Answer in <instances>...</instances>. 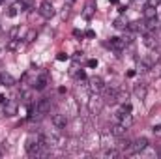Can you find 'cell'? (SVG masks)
I'll return each instance as SVG.
<instances>
[{"instance_id": "6da1fadb", "label": "cell", "mask_w": 161, "mask_h": 159, "mask_svg": "<svg viewBox=\"0 0 161 159\" xmlns=\"http://www.w3.org/2000/svg\"><path fill=\"white\" fill-rule=\"evenodd\" d=\"M148 144H150V142H148V139H146V137H139V139L131 140V146H129L127 154H141Z\"/></svg>"}, {"instance_id": "7a4b0ae2", "label": "cell", "mask_w": 161, "mask_h": 159, "mask_svg": "<svg viewBox=\"0 0 161 159\" xmlns=\"http://www.w3.org/2000/svg\"><path fill=\"white\" fill-rule=\"evenodd\" d=\"M49 111H51V99L43 97V99H40V101L36 103V114H38V116H43V114H47Z\"/></svg>"}, {"instance_id": "3957f363", "label": "cell", "mask_w": 161, "mask_h": 159, "mask_svg": "<svg viewBox=\"0 0 161 159\" xmlns=\"http://www.w3.org/2000/svg\"><path fill=\"white\" fill-rule=\"evenodd\" d=\"M88 82H90V90H92L94 94H99V92L105 90V84H103V79H101V77H90Z\"/></svg>"}, {"instance_id": "277c9868", "label": "cell", "mask_w": 161, "mask_h": 159, "mask_svg": "<svg viewBox=\"0 0 161 159\" xmlns=\"http://www.w3.org/2000/svg\"><path fill=\"white\" fill-rule=\"evenodd\" d=\"M40 15L43 17V19H51L53 15H54V8H53V4L51 2H41V6H40Z\"/></svg>"}, {"instance_id": "5b68a950", "label": "cell", "mask_w": 161, "mask_h": 159, "mask_svg": "<svg viewBox=\"0 0 161 159\" xmlns=\"http://www.w3.org/2000/svg\"><path fill=\"white\" fill-rule=\"evenodd\" d=\"M103 105H105V101H103V99H101V97H99V96L96 94V96H94V97L90 99V103H88V109H90L92 112H99Z\"/></svg>"}, {"instance_id": "8992f818", "label": "cell", "mask_w": 161, "mask_h": 159, "mask_svg": "<svg viewBox=\"0 0 161 159\" xmlns=\"http://www.w3.org/2000/svg\"><path fill=\"white\" fill-rule=\"evenodd\" d=\"M53 125L56 127V129H66V125H68V118H66V114H53Z\"/></svg>"}, {"instance_id": "52a82bcc", "label": "cell", "mask_w": 161, "mask_h": 159, "mask_svg": "<svg viewBox=\"0 0 161 159\" xmlns=\"http://www.w3.org/2000/svg\"><path fill=\"white\" fill-rule=\"evenodd\" d=\"M105 103H109V105H114V103H118L116 101V88H105V99H103Z\"/></svg>"}, {"instance_id": "ba28073f", "label": "cell", "mask_w": 161, "mask_h": 159, "mask_svg": "<svg viewBox=\"0 0 161 159\" xmlns=\"http://www.w3.org/2000/svg\"><path fill=\"white\" fill-rule=\"evenodd\" d=\"M23 9H25V6H23V4H21V0H19L17 4H13V6H9V8H8L6 17H15V15H17L19 11H23Z\"/></svg>"}, {"instance_id": "9c48e42d", "label": "cell", "mask_w": 161, "mask_h": 159, "mask_svg": "<svg viewBox=\"0 0 161 159\" xmlns=\"http://www.w3.org/2000/svg\"><path fill=\"white\" fill-rule=\"evenodd\" d=\"M125 131H127V129L122 125L120 122H114V123H113V127H111V133H113L114 137H124V135H125Z\"/></svg>"}, {"instance_id": "30bf717a", "label": "cell", "mask_w": 161, "mask_h": 159, "mask_svg": "<svg viewBox=\"0 0 161 159\" xmlns=\"http://www.w3.org/2000/svg\"><path fill=\"white\" fill-rule=\"evenodd\" d=\"M47 82H49V77H47V73H41L40 77L34 80V88H36V90H43V88L47 86Z\"/></svg>"}, {"instance_id": "8fae6325", "label": "cell", "mask_w": 161, "mask_h": 159, "mask_svg": "<svg viewBox=\"0 0 161 159\" xmlns=\"http://www.w3.org/2000/svg\"><path fill=\"white\" fill-rule=\"evenodd\" d=\"M109 45H111V49H114L116 52H120L122 49L125 47V43H124V40H122V38H111Z\"/></svg>"}, {"instance_id": "7c38bea8", "label": "cell", "mask_w": 161, "mask_h": 159, "mask_svg": "<svg viewBox=\"0 0 161 159\" xmlns=\"http://www.w3.org/2000/svg\"><path fill=\"white\" fill-rule=\"evenodd\" d=\"M144 45H146L148 49H154V51H156V49H158V38L152 36V34H146V36H144Z\"/></svg>"}, {"instance_id": "4fadbf2b", "label": "cell", "mask_w": 161, "mask_h": 159, "mask_svg": "<svg viewBox=\"0 0 161 159\" xmlns=\"http://www.w3.org/2000/svg\"><path fill=\"white\" fill-rule=\"evenodd\" d=\"M0 84H4V86H13V84H15V79H13L9 73L2 71V73H0Z\"/></svg>"}, {"instance_id": "5bb4252c", "label": "cell", "mask_w": 161, "mask_h": 159, "mask_svg": "<svg viewBox=\"0 0 161 159\" xmlns=\"http://www.w3.org/2000/svg\"><path fill=\"white\" fill-rule=\"evenodd\" d=\"M133 92H135V96H137V99H141V101H142V99L146 97V92H148V90H146V84H137Z\"/></svg>"}, {"instance_id": "9a60e30c", "label": "cell", "mask_w": 161, "mask_h": 159, "mask_svg": "<svg viewBox=\"0 0 161 159\" xmlns=\"http://www.w3.org/2000/svg\"><path fill=\"white\" fill-rule=\"evenodd\" d=\"M144 28H146V30H158V28H159V21H158V17H154V19H146Z\"/></svg>"}, {"instance_id": "2e32d148", "label": "cell", "mask_w": 161, "mask_h": 159, "mask_svg": "<svg viewBox=\"0 0 161 159\" xmlns=\"http://www.w3.org/2000/svg\"><path fill=\"white\" fill-rule=\"evenodd\" d=\"M127 97H129L127 90H124V88H116V101H118V103H125Z\"/></svg>"}, {"instance_id": "e0dca14e", "label": "cell", "mask_w": 161, "mask_h": 159, "mask_svg": "<svg viewBox=\"0 0 161 159\" xmlns=\"http://www.w3.org/2000/svg\"><path fill=\"white\" fill-rule=\"evenodd\" d=\"M139 156H142V157H156V156H158V150H156V148H152V146L148 144V146L139 154Z\"/></svg>"}, {"instance_id": "ac0fdd59", "label": "cell", "mask_w": 161, "mask_h": 159, "mask_svg": "<svg viewBox=\"0 0 161 159\" xmlns=\"http://www.w3.org/2000/svg\"><path fill=\"white\" fill-rule=\"evenodd\" d=\"M154 17H158V9L154 6H146L144 8V19H154Z\"/></svg>"}, {"instance_id": "d6986e66", "label": "cell", "mask_w": 161, "mask_h": 159, "mask_svg": "<svg viewBox=\"0 0 161 159\" xmlns=\"http://www.w3.org/2000/svg\"><path fill=\"white\" fill-rule=\"evenodd\" d=\"M127 30H129V32H144L146 28H144V25H141V23L135 21V23H129V25H127Z\"/></svg>"}, {"instance_id": "ffe728a7", "label": "cell", "mask_w": 161, "mask_h": 159, "mask_svg": "<svg viewBox=\"0 0 161 159\" xmlns=\"http://www.w3.org/2000/svg\"><path fill=\"white\" fill-rule=\"evenodd\" d=\"M94 11H96V9H94V6H92V4H86V6H84V9H82V17H84V19H92Z\"/></svg>"}, {"instance_id": "44dd1931", "label": "cell", "mask_w": 161, "mask_h": 159, "mask_svg": "<svg viewBox=\"0 0 161 159\" xmlns=\"http://www.w3.org/2000/svg\"><path fill=\"white\" fill-rule=\"evenodd\" d=\"M131 111H133L131 103H129V101H125V103H122V107H120V111H118V114H131Z\"/></svg>"}, {"instance_id": "7402d4cb", "label": "cell", "mask_w": 161, "mask_h": 159, "mask_svg": "<svg viewBox=\"0 0 161 159\" xmlns=\"http://www.w3.org/2000/svg\"><path fill=\"white\" fill-rule=\"evenodd\" d=\"M4 112H6L8 116H13V114L17 112V107H15L13 103H6V105H4Z\"/></svg>"}, {"instance_id": "603a6c76", "label": "cell", "mask_w": 161, "mask_h": 159, "mask_svg": "<svg viewBox=\"0 0 161 159\" xmlns=\"http://www.w3.org/2000/svg\"><path fill=\"white\" fill-rule=\"evenodd\" d=\"M36 38H38V32H36V30H28V32H26V36H25V41H26V43H30V41H34Z\"/></svg>"}, {"instance_id": "cb8c5ba5", "label": "cell", "mask_w": 161, "mask_h": 159, "mask_svg": "<svg viewBox=\"0 0 161 159\" xmlns=\"http://www.w3.org/2000/svg\"><path fill=\"white\" fill-rule=\"evenodd\" d=\"M114 28H118V30H125V28H127V23L120 17V19H116V21H114Z\"/></svg>"}, {"instance_id": "d4e9b609", "label": "cell", "mask_w": 161, "mask_h": 159, "mask_svg": "<svg viewBox=\"0 0 161 159\" xmlns=\"http://www.w3.org/2000/svg\"><path fill=\"white\" fill-rule=\"evenodd\" d=\"M118 156V150L116 148H109V150H105V157H116Z\"/></svg>"}, {"instance_id": "484cf974", "label": "cell", "mask_w": 161, "mask_h": 159, "mask_svg": "<svg viewBox=\"0 0 161 159\" xmlns=\"http://www.w3.org/2000/svg\"><path fill=\"white\" fill-rule=\"evenodd\" d=\"M86 66H88V68H97V60H96V58H90V60L86 62Z\"/></svg>"}, {"instance_id": "4316f807", "label": "cell", "mask_w": 161, "mask_h": 159, "mask_svg": "<svg viewBox=\"0 0 161 159\" xmlns=\"http://www.w3.org/2000/svg\"><path fill=\"white\" fill-rule=\"evenodd\" d=\"M34 2H36V0H21V4H23L25 8H32V6H34Z\"/></svg>"}, {"instance_id": "83f0119b", "label": "cell", "mask_w": 161, "mask_h": 159, "mask_svg": "<svg viewBox=\"0 0 161 159\" xmlns=\"http://www.w3.org/2000/svg\"><path fill=\"white\" fill-rule=\"evenodd\" d=\"M15 47H17V40H15V38H11V41L8 43V49H15Z\"/></svg>"}, {"instance_id": "f1b7e54d", "label": "cell", "mask_w": 161, "mask_h": 159, "mask_svg": "<svg viewBox=\"0 0 161 159\" xmlns=\"http://www.w3.org/2000/svg\"><path fill=\"white\" fill-rule=\"evenodd\" d=\"M161 4V0H148V6H154V8H158Z\"/></svg>"}, {"instance_id": "f546056e", "label": "cell", "mask_w": 161, "mask_h": 159, "mask_svg": "<svg viewBox=\"0 0 161 159\" xmlns=\"http://www.w3.org/2000/svg\"><path fill=\"white\" fill-rule=\"evenodd\" d=\"M60 62H64V60H68V54H64V52H58V56H56Z\"/></svg>"}, {"instance_id": "4dcf8cb0", "label": "cell", "mask_w": 161, "mask_h": 159, "mask_svg": "<svg viewBox=\"0 0 161 159\" xmlns=\"http://www.w3.org/2000/svg\"><path fill=\"white\" fill-rule=\"evenodd\" d=\"M152 131H154V133H158V135H161V125H154V127H152Z\"/></svg>"}, {"instance_id": "1f68e13d", "label": "cell", "mask_w": 161, "mask_h": 159, "mask_svg": "<svg viewBox=\"0 0 161 159\" xmlns=\"http://www.w3.org/2000/svg\"><path fill=\"white\" fill-rule=\"evenodd\" d=\"M111 4H118V0H111Z\"/></svg>"}, {"instance_id": "d6a6232c", "label": "cell", "mask_w": 161, "mask_h": 159, "mask_svg": "<svg viewBox=\"0 0 161 159\" xmlns=\"http://www.w3.org/2000/svg\"><path fill=\"white\" fill-rule=\"evenodd\" d=\"M2 2H4V0H0V4H2Z\"/></svg>"}]
</instances>
